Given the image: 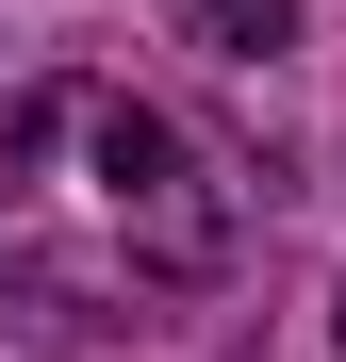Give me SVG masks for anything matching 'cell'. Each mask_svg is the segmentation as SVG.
<instances>
[{"mask_svg":"<svg viewBox=\"0 0 346 362\" xmlns=\"http://www.w3.org/2000/svg\"><path fill=\"white\" fill-rule=\"evenodd\" d=\"M182 33L214 66H264V49H297V0H182Z\"/></svg>","mask_w":346,"mask_h":362,"instance_id":"7a4b0ae2","label":"cell"},{"mask_svg":"<svg viewBox=\"0 0 346 362\" xmlns=\"http://www.w3.org/2000/svg\"><path fill=\"white\" fill-rule=\"evenodd\" d=\"M248 247V165H231L182 99L67 66L0 115V296L67 329H132L231 280Z\"/></svg>","mask_w":346,"mask_h":362,"instance_id":"6da1fadb","label":"cell"},{"mask_svg":"<svg viewBox=\"0 0 346 362\" xmlns=\"http://www.w3.org/2000/svg\"><path fill=\"white\" fill-rule=\"evenodd\" d=\"M330 346H346V296H330Z\"/></svg>","mask_w":346,"mask_h":362,"instance_id":"3957f363","label":"cell"}]
</instances>
